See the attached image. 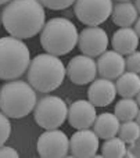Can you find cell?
Returning <instances> with one entry per match:
<instances>
[{"instance_id":"obj_1","label":"cell","mask_w":140,"mask_h":158,"mask_svg":"<svg viewBox=\"0 0 140 158\" xmlns=\"http://www.w3.org/2000/svg\"><path fill=\"white\" fill-rule=\"evenodd\" d=\"M46 22L44 7L39 0H10L2 11V24L14 38L31 39Z\"/></svg>"},{"instance_id":"obj_2","label":"cell","mask_w":140,"mask_h":158,"mask_svg":"<svg viewBox=\"0 0 140 158\" xmlns=\"http://www.w3.org/2000/svg\"><path fill=\"white\" fill-rule=\"evenodd\" d=\"M28 83L40 93H50L60 87L65 78V65L58 56L38 54L27 69Z\"/></svg>"},{"instance_id":"obj_3","label":"cell","mask_w":140,"mask_h":158,"mask_svg":"<svg viewBox=\"0 0 140 158\" xmlns=\"http://www.w3.org/2000/svg\"><path fill=\"white\" fill-rule=\"evenodd\" d=\"M36 92L28 82L13 79L0 89V111L8 118H24L36 106Z\"/></svg>"},{"instance_id":"obj_4","label":"cell","mask_w":140,"mask_h":158,"mask_svg":"<svg viewBox=\"0 0 140 158\" xmlns=\"http://www.w3.org/2000/svg\"><path fill=\"white\" fill-rule=\"evenodd\" d=\"M78 29L72 21L63 17L44 22L40 31V44L43 50L53 56H65L78 44Z\"/></svg>"},{"instance_id":"obj_5","label":"cell","mask_w":140,"mask_h":158,"mask_svg":"<svg viewBox=\"0 0 140 158\" xmlns=\"http://www.w3.org/2000/svg\"><path fill=\"white\" fill-rule=\"evenodd\" d=\"M31 63L28 46L18 38H0V79L13 81L27 72Z\"/></svg>"},{"instance_id":"obj_6","label":"cell","mask_w":140,"mask_h":158,"mask_svg":"<svg viewBox=\"0 0 140 158\" xmlns=\"http://www.w3.org/2000/svg\"><path fill=\"white\" fill-rule=\"evenodd\" d=\"M68 107L65 101L58 96H44L33 108V117L40 128L43 129H58L67 121Z\"/></svg>"},{"instance_id":"obj_7","label":"cell","mask_w":140,"mask_h":158,"mask_svg":"<svg viewBox=\"0 0 140 158\" xmlns=\"http://www.w3.org/2000/svg\"><path fill=\"white\" fill-rule=\"evenodd\" d=\"M113 0H75V15L88 27L100 25L111 17Z\"/></svg>"},{"instance_id":"obj_8","label":"cell","mask_w":140,"mask_h":158,"mask_svg":"<svg viewBox=\"0 0 140 158\" xmlns=\"http://www.w3.org/2000/svg\"><path fill=\"white\" fill-rule=\"evenodd\" d=\"M38 154L43 158H61L69 153V139L58 129H47L38 139Z\"/></svg>"},{"instance_id":"obj_9","label":"cell","mask_w":140,"mask_h":158,"mask_svg":"<svg viewBox=\"0 0 140 158\" xmlns=\"http://www.w3.org/2000/svg\"><path fill=\"white\" fill-rule=\"evenodd\" d=\"M108 35L99 25L88 27L78 36V46L82 54L89 57H99L108 47Z\"/></svg>"},{"instance_id":"obj_10","label":"cell","mask_w":140,"mask_h":158,"mask_svg":"<svg viewBox=\"0 0 140 158\" xmlns=\"http://www.w3.org/2000/svg\"><path fill=\"white\" fill-rule=\"evenodd\" d=\"M97 74V65L93 57L89 56H76L71 58L65 68V75L75 85H88L94 81Z\"/></svg>"},{"instance_id":"obj_11","label":"cell","mask_w":140,"mask_h":158,"mask_svg":"<svg viewBox=\"0 0 140 158\" xmlns=\"http://www.w3.org/2000/svg\"><path fill=\"white\" fill-rule=\"evenodd\" d=\"M69 150L74 157H94L99 150V136L90 129H78L71 136Z\"/></svg>"},{"instance_id":"obj_12","label":"cell","mask_w":140,"mask_h":158,"mask_svg":"<svg viewBox=\"0 0 140 158\" xmlns=\"http://www.w3.org/2000/svg\"><path fill=\"white\" fill-rule=\"evenodd\" d=\"M96 107L89 100H78L68 108V122L75 129H88L96 121Z\"/></svg>"},{"instance_id":"obj_13","label":"cell","mask_w":140,"mask_h":158,"mask_svg":"<svg viewBox=\"0 0 140 158\" xmlns=\"http://www.w3.org/2000/svg\"><path fill=\"white\" fill-rule=\"evenodd\" d=\"M117 87L111 79L100 78L90 82L88 98L94 107H107L115 100Z\"/></svg>"},{"instance_id":"obj_14","label":"cell","mask_w":140,"mask_h":158,"mask_svg":"<svg viewBox=\"0 0 140 158\" xmlns=\"http://www.w3.org/2000/svg\"><path fill=\"white\" fill-rule=\"evenodd\" d=\"M97 72L100 77L107 78V79H117L119 75L125 72V58L122 54H119L115 50H105L104 53L99 56V60L96 63Z\"/></svg>"},{"instance_id":"obj_15","label":"cell","mask_w":140,"mask_h":158,"mask_svg":"<svg viewBox=\"0 0 140 158\" xmlns=\"http://www.w3.org/2000/svg\"><path fill=\"white\" fill-rule=\"evenodd\" d=\"M111 44H113V49L115 52H118L122 56H126L138 50L139 36L136 31L132 29L130 27H122L114 33Z\"/></svg>"},{"instance_id":"obj_16","label":"cell","mask_w":140,"mask_h":158,"mask_svg":"<svg viewBox=\"0 0 140 158\" xmlns=\"http://www.w3.org/2000/svg\"><path fill=\"white\" fill-rule=\"evenodd\" d=\"M119 119L115 117V114L104 112L101 115H97L96 121L93 123L94 133L99 136V139H110L117 136L119 131Z\"/></svg>"},{"instance_id":"obj_17","label":"cell","mask_w":140,"mask_h":158,"mask_svg":"<svg viewBox=\"0 0 140 158\" xmlns=\"http://www.w3.org/2000/svg\"><path fill=\"white\" fill-rule=\"evenodd\" d=\"M111 17H113V22L118 25L119 28L132 27L138 19V8L133 3H130V0L129 2H119L115 7H113Z\"/></svg>"},{"instance_id":"obj_18","label":"cell","mask_w":140,"mask_h":158,"mask_svg":"<svg viewBox=\"0 0 140 158\" xmlns=\"http://www.w3.org/2000/svg\"><path fill=\"white\" fill-rule=\"evenodd\" d=\"M115 87L121 97H135L140 90V77L132 71L124 72L117 78Z\"/></svg>"},{"instance_id":"obj_19","label":"cell","mask_w":140,"mask_h":158,"mask_svg":"<svg viewBox=\"0 0 140 158\" xmlns=\"http://www.w3.org/2000/svg\"><path fill=\"white\" fill-rule=\"evenodd\" d=\"M139 111V104L132 97H122L115 104V117L119 121H132L136 118Z\"/></svg>"},{"instance_id":"obj_20","label":"cell","mask_w":140,"mask_h":158,"mask_svg":"<svg viewBox=\"0 0 140 158\" xmlns=\"http://www.w3.org/2000/svg\"><path fill=\"white\" fill-rule=\"evenodd\" d=\"M101 154L107 158H122L126 156V143L117 136L105 139L101 146Z\"/></svg>"},{"instance_id":"obj_21","label":"cell","mask_w":140,"mask_h":158,"mask_svg":"<svg viewBox=\"0 0 140 158\" xmlns=\"http://www.w3.org/2000/svg\"><path fill=\"white\" fill-rule=\"evenodd\" d=\"M119 137L125 143H133L140 137V126L136 121H125L122 125H119Z\"/></svg>"},{"instance_id":"obj_22","label":"cell","mask_w":140,"mask_h":158,"mask_svg":"<svg viewBox=\"0 0 140 158\" xmlns=\"http://www.w3.org/2000/svg\"><path fill=\"white\" fill-rule=\"evenodd\" d=\"M11 133V123L8 117L0 111V146H3L8 140Z\"/></svg>"},{"instance_id":"obj_23","label":"cell","mask_w":140,"mask_h":158,"mask_svg":"<svg viewBox=\"0 0 140 158\" xmlns=\"http://www.w3.org/2000/svg\"><path fill=\"white\" fill-rule=\"evenodd\" d=\"M39 2L43 4V7L58 11V10H64V8L71 7L75 3V0H39Z\"/></svg>"},{"instance_id":"obj_24","label":"cell","mask_w":140,"mask_h":158,"mask_svg":"<svg viewBox=\"0 0 140 158\" xmlns=\"http://www.w3.org/2000/svg\"><path fill=\"white\" fill-rule=\"evenodd\" d=\"M125 65H126L128 71H132L139 74L140 72V52L135 50L130 54H128L126 60H125Z\"/></svg>"},{"instance_id":"obj_25","label":"cell","mask_w":140,"mask_h":158,"mask_svg":"<svg viewBox=\"0 0 140 158\" xmlns=\"http://www.w3.org/2000/svg\"><path fill=\"white\" fill-rule=\"evenodd\" d=\"M18 153L15 148L8 147V146H0V158H17Z\"/></svg>"},{"instance_id":"obj_26","label":"cell","mask_w":140,"mask_h":158,"mask_svg":"<svg viewBox=\"0 0 140 158\" xmlns=\"http://www.w3.org/2000/svg\"><path fill=\"white\" fill-rule=\"evenodd\" d=\"M135 31H136V33H138V36L140 39V18H138L135 21Z\"/></svg>"},{"instance_id":"obj_27","label":"cell","mask_w":140,"mask_h":158,"mask_svg":"<svg viewBox=\"0 0 140 158\" xmlns=\"http://www.w3.org/2000/svg\"><path fill=\"white\" fill-rule=\"evenodd\" d=\"M135 119H136V122H138V125L140 126V110L138 111V115H136V118H135Z\"/></svg>"},{"instance_id":"obj_28","label":"cell","mask_w":140,"mask_h":158,"mask_svg":"<svg viewBox=\"0 0 140 158\" xmlns=\"http://www.w3.org/2000/svg\"><path fill=\"white\" fill-rule=\"evenodd\" d=\"M135 6H136V8H138V13H140V0H136Z\"/></svg>"},{"instance_id":"obj_29","label":"cell","mask_w":140,"mask_h":158,"mask_svg":"<svg viewBox=\"0 0 140 158\" xmlns=\"http://www.w3.org/2000/svg\"><path fill=\"white\" fill-rule=\"evenodd\" d=\"M136 97H138V98H136V101H138V104H139V107H140V90L138 92V94H136Z\"/></svg>"},{"instance_id":"obj_30","label":"cell","mask_w":140,"mask_h":158,"mask_svg":"<svg viewBox=\"0 0 140 158\" xmlns=\"http://www.w3.org/2000/svg\"><path fill=\"white\" fill-rule=\"evenodd\" d=\"M10 0H0V6H3V4H6V3H8Z\"/></svg>"},{"instance_id":"obj_31","label":"cell","mask_w":140,"mask_h":158,"mask_svg":"<svg viewBox=\"0 0 140 158\" xmlns=\"http://www.w3.org/2000/svg\"><path fill=\"white\" fill-rule=\"evenodd\" d=\"M0 25H2V13H0Z\"/></svg>"},{"instance_id":"obj_32","label":"cell","mask_w":140,"mask_h":158,"mask_svg":"<svg viewBox=\"0 0 140 158\" xmlns=\"http://www.w3.org/2000/svg\"><path fill=\"white\" fill-rule=\"evenodd\" d=\"M118 2H129V0H118Z\"/></svg>"}]
</instances>
